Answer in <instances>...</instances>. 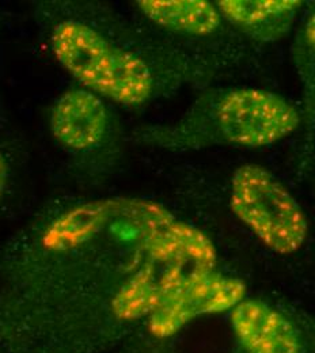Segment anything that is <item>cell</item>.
I'll use <instances>...</instances> for the list:
<instances>
[{
	"label": "cell",
	"mask_w": 315,
	"mask_h": 353,
	"mask_svg": "<svg viewBox=\"0 0 315 353\" xmlns=\"http://www.w3.org/2000/svg\"><path fill=\"white\" fill-rule=\"evenodd\" d=\"M246 298L242 279L218 269L196 270L147 318L148 333L159 340L170 339L197 318L230 312Z\"/></svg>",
	"instance_id": "cell-5"
},
{
	"label": "cell",
	"mask_w": 315,
	"mask_h": 353,
	"mask_svg": "<svg viewBox=\"0 0 315 353\" xmlns=\"http://www.w3.org/2000/svg\"><path fill=\"white\" fill-rule=\"evenodd\" d=\"M230 353H313L315 315L280 309L268 301L246 298L228 312Z\"/></svg>",
	"instance_id": "cell-4"
},
{
	"label": "cell",
	"mask_w": 315,
	"mask_h": 353,
	"mask_svg": "<svg viewBox=\"0 0 315 353\" xmlns=\"http://www.w3.org/2000/svg\"><path fill=\"white\" fill-rule=\"evenodd\" d=\"M313 353H315V351H314V352H313Z\"/></svg>",
	"instance_id": "cell-11"
},
{
	"label": "cell",
	"mask_w": 315,
	"mask_h": 353,
	"mask_svg": "<svg viewBox=\"0 0 315 353\" xmlns=\"http://www.w3.org/2000/svg\"><path fill=\"white\" fill-rule=\"evenodd\" d=\"M7 178H8V166H7V162H6L4 157L0 154V199H1L3 192H4Z\"/></svg>",
	"instance_id": "cell-10"
},
{
	"label": "cell",
	"mask_w": 315,
	"mask_h": 353,
	"mask_svg": "<svg viewBox=\"0 0 315 353\" xmlns=\"http://www.w3.org/2000/svg\"><path fill=\"white\" fill-rule=\"evenodd\" d=\"M294 63L303 88V121L307 139L315 131V8L307 15L294 43Z\"/></svg>",
	"instance_id": "cell-9"
},
{
	"label": "cell",
	"mask_w": 315,
	"mask_h": 353,
	"mask_svg": "<svg viewBox=\"0 0 315 353\" xmlns=\"http://www.w3.org/2000/svg\"><path fill=\"white\" fill-rule=\"evenodd\" d=\"M230 208L270 252L298 253L309 236L306 212L289 189L261 165L239 166L230 183Z\"/></svg>",
	"instance_id": "cell-3"
},
{
	"label": "cell",
	"mask_w": 315,
	"mask_h": 353,
	"mask_svg": "<svg viewBox=\"0 0 315 353\" xmlns=\"http://www.w3.org/2000/svg\"><path fill=\"white\" fill-rule=\"evenodd\" d=\"M50 130L54 139L75 151L95 147L108 130V110L91 91L71 90L56 102Z\"/></svg>",
	"instance_id": "cell-6"
},
{
	"label": "cell",
	"mask_w": 315,
	"mask_h": 353,
	"mask_svg": "<svg viewBox=\"0 0 315 353\" xmlns=\"http://www.w3.org/2000/svg\"><path fill=\"white\" fill-rule=\"evenodd\" d=\"M50 43L59 63L95 95L136 106L154 92V77L147 63L86 23H59Z\"/></svg>",
	"instance_id": "cell-2"
},
{
	"label": "cell",
	"mask_w": 315,
	"mask_h": 353,
	"mask_svg": "<svg viewBox=\"0 0 315 353\" xmlns=\"http://www.w3.org/2000/svg\"><path fill=\"white\" fill-rule=\"evenodd\" d=\"M216 7L223 19L249 39L260 43H274L289 33L303 1L221 0Z\"/></svg>",
	"instance_id": "cell-7"
},
{
	"label": "cell",
	"mask_w": 315,
	"mask_h": 353,
	"mask_svg": "<svg viewBox=\"0 0 315 353\" xmlns=\"http://www.w3.org/2000/svg\"><path fill=\"white\" fill-rule=\"evenodd\" d=\"M302 121L296 108L277 92L218 88L204 95L180 125L156 137L165 145L261 148L284 140Z\"/></svg>",
	"instance_id": "cell-1"
},
{
	"label": "cell",
	"mask_w": 315,
	"mask_h": 353,
	"mask_svg": "<svg viewBox=\"0 0 315 353\" xmlns=\"http://www.w3.org/2000/svg\"><path fill=\"white\" fill-rule=\"evenodd\" d=\"M137 7L155 25L193 37L214 34L223 21L218 7L204 0H140Z\"/></svg>",
	"instance_id": "cell-8"
}]
</instances>
